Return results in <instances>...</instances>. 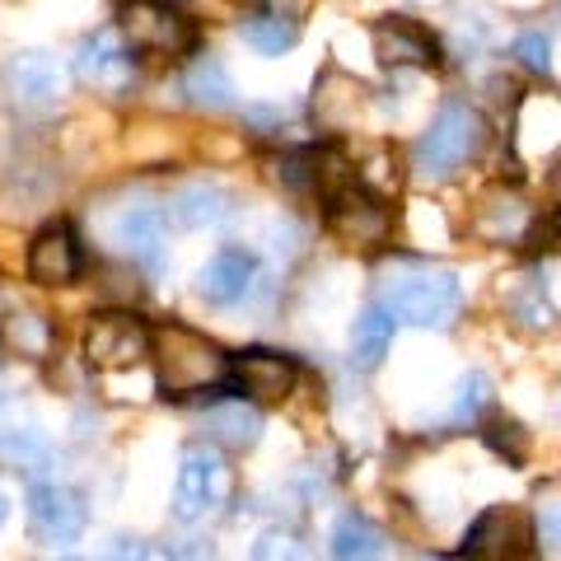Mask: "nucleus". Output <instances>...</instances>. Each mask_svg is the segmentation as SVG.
I'll list each match as a JSON object with an SVG mask.
<instances>
[{
	"mask_svg": "<svg viewBox=\"0 0 561 561\" xmlns=\"http://www.w3.org/2000/svg\"><path fill=\"white\" fill-rule=\"evenodd\" d=\"M150 360H154V379H160L164 398H187V393H202V389H234L239 393V383H230L234 356L187 323L154 328Z\"/></svg>",
	"mask_w": 561,
	"mask_h": 561,
	"instance_id": "1",
	"label": "nucleus"
},
{
	"mask_svg": "<svg viewBox=\"0 0 561 561\" xmlns=\"http://www.w3.org/2000/svg\"><path fill=\"white\" fill-rule=\"evenodd\" d=\"M379 300L393 309L398 323L445 332V328H454V319H459V309H463V286H459V276L445 267H412V272H398L383 280Z\"/></svg>",
	"mask_w": 561,
	"mask_h": 561,
	"instance_id": "2",
	"label": "nucleus"
},
{
	"mask_svg": "<svg viewBox=\"0 0 561 561\" xmlns=\"http://www.w3.org/2000/svg\"><path fill=\"white\" fill-rule=\"evenodd\" d=\"M486 146V117L472 108V103H445L440 113H435L431 131L416 140V169L431 173V179H449V173H459L468 160H478Z\"/></svg>",
	"mask_w": 561,
	"mask_h": 561,
	"instance_id": "3",
	"label": "nucleus"
},
{
	"mask_svg": "<svg viewBox=\"0 0 561 561\" xmlns=\"http://www.w3.org/2000/svg\"><path fill=\"white\" fill-rule=\"evenodd\" d=\"M538 515L524 505H486V511L468 524L463 534V557H486V561H515L538 552Z\"/></svg>",
	"mask_w": 561,
	"mask_h": 561,
	"instance_id": "4",
	"label": "nucleus"
},
{
	"mask_svg": "<svg viewBox=\"0 0 561 561\" xmlns=\"http://www.w3.org/2000/svg\"><path fill=\"white\" fill-rule=\"evenodd\" d=\"M154 328L131 309H103L84 328V356L99 370H127V365L150 360Z\"/></svg>",
	"mask_w": 561,
	"mask_h": 561,
	"instance_id": "5",
	"label": "nucleus"
},
{
	"mask_svg": "<svg viewBox=\"0 0 561 561\" xmlns=\"http://www.w3.org/2000/svg\"><path fill=\"white\" fill-rule=\"evenodd\" d=\"M122 33L131 47L160 51V57H183L197 47V28L169 0H122Z\"/></svg>",
	"mask_w": 561,
	"mask_h": 561,
	"instance_id": "6",
	"label": "nucleus"
},
{
	"mask_svg": "<svg viewBox=\"0 0 561 561\" xmlns=\"http://www.w3.org/2000/svg\"><path fill=\"white\" fill-rule=\"evenodd\" d=\"M328 230L337 234V243H346V249H383V243L393 239V216L379 192L356 183L328 202Z\"/></svg>",
	"mask_w": 561,
	"mask_h": 561,
	"instance_id": "7",
	"label": "nucleus"
},
{
	"mask_svg": "<svg viewBox=\"0 0 561 561\" xmlns=\"http://www.w3.org/2000/svg\"><path fill=\"white\" fill-rule=\"evenodd\" d=\"M370 43H375V57L379 66H412V70H435L445 57H440V38L426 28L408 20V14H383V20H375L370 28Z\"/></svg>",
	"mask_w": 561,
	"mask_h": 561,
	"instance_id": "8",
	"label": "nucleus"
},
{
	"mask_svg": "<svg viewBox=\"0 0 561 561\" xmlns=\"http://www.w3.org/2000/svg\"><path fill=\"white\" fill-rule=\"evenodd\" d=\"M76 76L84 84H94V90L103 94H122L136 76V57H131V43L127 33H113L103 28L94 33V38L80 43V57H76Z\"/></svg>",
	"mask_w": 561,
	"mask_h": 561,
	"instance_id": "9",
	"label": "nucleus"
},
{
	"mask_svg": "<svg viewBox=\"0 0 561 561\" xmlns=\"http://www.w3.org/2000/svg\"><path fill=\"white\" fill-rule=\"evenodd\" d=\"M84 272V253H80V239L70 225H47V230L33 234L28 243V280L33 286H76Z\"/></svg>",
	"mask_w": 561,
	"mask_h": 561,
	"instance_id": "10",
	"label": "nucleus"
},
{
	"mask_svg": "<svg viewBox=\"0 0 561 561\" xmlns=\"http://www.w3.org/2000/svg\"><path fill=\"white\" fill-rule=\"evenodd\" d=\"M0 80H5V94L20 108H51L66 94V70L47 51H20V57H10Z\"/></svg>",
	"mask_w": 561,
	"mask_h": 561,
	"instance_id": "11",
	"label": "nucleus"
},
{
	"mask_svg": "<svg viewBox=\"0 0 561 561\" xmlns=\"http://www.w3.org/2000/svg\"><path fill=\"white\" fill-rule=\"evenodd\" d=\"M295 379H300V365L286 351H267V346H249L234 356V383L239 393H249L257 402H280L290 398Z\"/></svg>",
	"mask_w": 561,
	"mask_h": 561,
	"instance_id": "12",
	"label": "nucleus"
},
{
	"mask_svg": "<svg viewBox=\"0 0 561 561\" xmlns=\"http://www.w3.org/2000/svg\"><path fill=\"white\" fill-rule=\"evenodd\" d=\"M225 486V463L216 449H187L183 454V468H179V482H173V515L183 524L202 519L210 505H216Z\"/></svg>",
	"mask_w": 561,
	"mask_h": 561,
	"instance_id": "13",
	"label": "nucleus"
},
{
	"mask_svg": "<svg viewBox=\"0 0 561 561\" xmlns=\"http://www.w3.org/2000/svg\"><path fill=\"white\" fill-rule=\"evenodd\" d=\"M28 519H33V529H38L43 538L70 542V538L84 534V524H90V505H84L80 491L47 482V486L28 491Z\"/></svg>",
	"mask_w": 561,
	"mask_h": 561,
	"instance_id": "14",
	"label": "nucleus"
},
{
	"mask_svg": "<svg viewBox=\"0 0 561 561\" xmlns=\"http://www.w3.org/2000/svg\"><path fill=\"white\" fill-rule=\"evenodd\" d=\"M253 276H257V262L249 253H239V249H225L206 262V267L197 272V295L206 305H239L243 295L253 290Z\"/></svg>",
	"mask_w": 561,
	"mask_h": 561,
	"instance_id": "15",
	"label": "nucleus"
},
{
	"mask_svg": "<svg viewBox=\"0 0 561 561\" xmlns=\"http://www.w3.org/2000/svg\"><path fill=\"white\" fill-rule=\"evenodd\" d=\"M164 230H169V220L160 206H127L113 225L122 253H131L136 262H154L164 253Z\"/></svg>",
	"mask_w": 561,
	"mask_h": 561,
	"instance_id": "16",
	"label": "nucleus"
},
{
	"mask_svg": "<svg viewBox=\"0 0 561 561\" xmlns=\"http://www.w3.org/2000/svg\"><path fill=\"white\" fill-rule=\"evenodd\" d=\"M230 206H234V197L220 183H183L169 197V216L187 225V230H202V225H220L230 216Z\"/></svg>",
	"mask_w": 561,
	"mask_h": 561,
	"instance_id": "17",
	"label": "nucleus"
},
{
	"mask_svg": "<svg viewBox=\"0 0 561 561\" xmlns=\"http://www.w3.org/2000/svg\"><path fill=\"white\" fill-rule=\"evenodd\" d=\"M393 328H398V319H393V309L383 300L365 309L356 319V332H351V356H356V365L375 370V365L389 356V346H393Z\"/></svg>",
	"mask_w": 561,
	"mask_h": 561,
	"instance_id": "18",
	"label": "nucleus"
},
{
	"mask_svg": "<svg viewBox=\"0 0 561 561\" xmlns=\"http://www.w3.org/2000/svg\"><path fill=\"white\" fill-rule=\"evenodd\" d=\"M206 431L230 449H253L262 440V416L253 408H243L239 398L225 393V402H216V408L206 412Z\"/></svg>",
	"mask_w": 561,
	"mask_h": 561,
	"instance_id": "19",
	"label": "nucleus"
},
{
	"mask_svg": "<svg viewBox=\"0 0 561 561\" xmlns=\"http://www.w3.org/2000/svg\"><path fill=\"white\" fill-rule=\"evenodd\" d=\"M183 94L206 113H225L234 103V84H230V76H225V66L216 57H197L183 76Z\"/></svg>",
	"mask_w": 561,
	"mask_h": 561,
	"instance_id": "20",
	"label": "nucleus"
},
{
	"mask_svg": "<svg viewBox=\"0 0 561 561\" xmlns=\"http://www.w3.org/2000/svg\"><path fill=\"white\" fill-rule=\"evenodd\" d=\"M383 548H389V534H383L375 519L356 515V511L332 524V557H342V561H351V557H379Z\"/></svg>",
	"mask_w": 561,
	"mask_h": 561,
	"instance_id": "21",
	"label": "nucleus"
},
{
	"mask_svg": "<svg viewBox=\"0 0 561 561\" xmlns=\"http://www.w3.org/2000/svg\"><path fill=\"white\" fill-rule=\"evenodd\" d=\"M51 342H57V328H51L43 313L14 309L10 319H5V346L20 351L24 360H47L51 356Z\"/></svg>",
	"mask_w": 561,
	"mask_h": 561,
	"instance_id": "22",
	"label": "nucleus"
},
{
	"mask_svg": "<svg viewBox=\"0 0 561 561\" xmlns=\"http://www.w3.org/2000/svg\"><path fill=\"white\" fill-rule=\"evenodd\" d=\"M239 38L243 47H253L257 57H280L300 43V24L295 20H280V14H253V20L239 24Z\"/></svg>",
	"mask_w": 561,
	"mask_h": 561,
	"instance_id": "23",
	"label": "nucleus"
},
{
	"mask_svg": "<svg viewBox=\"0 0 561 561\" xmlns=\"http://www.w3.org/2000/svg\"><path fill=\"white\" fill-rule=\"evenodd\" d=\"M0 459L14 463V468H38L51 459V445H47V435L38 426H20V421H5L0 426Z\"/></svg>",
	"mask_w": 561,
	"mask_h": 561,
	"instance_id": "24",
	"label": "nucleus"
},
{
	"mask_svg": "<svg viewBox=\"0 0 561 561\" xmlns=\"http://www.w3.org/2000/svg\"><path fill=\"white\" fill-rule=\"evenodd\" d=\"M482 440L491 445V454H501V459L515 463V468L529 459V431H524L515 416H501V412L486 416L482 421Z\"/></svg>",
	"mask_w": 561,
	"mask_h": 561,
	"instance_id": "25",
	"label": "nucleus"
},
{
	"mask_svg": "<svg viewBox=\"0 0 561 561\" xmlns=\"http://www.w3.org/2000/svg\"><path fill=\"white\" fill-rule=\"evenodd\" d=\"M491 402V379L482 375V370H472V375H463L459 379V398H454V416L459 421H468V416H478L482 408Z\"/></svg>",
	"mask_w": 561,
	"mask_h": 561,
	"instance_id": "26",
	"label": "nucleus"
},
{
	"mask_svg": "<svg viewBox=\"0 0 561 561\" xmlns=\"http://www.w3.org/2000/svg\"><path fill=\"white\" fill-rule=\"evenodd\" d=\"M515 57H519V66H529L534 76H548V70H552L548 33H519V38H515Z\"/></svg>",
	"mask_w": 561,
	"mask_h": 561,
	"instance_id": "27",
	"label": "nucleus"
},
{
	"mask_svg": "<svg viewBox=\"0 0 561 561\" xmlns=\"http://www.w3.org/2000/svg\"><path fill=\"white\" fill-rule=\"evenodd\" d=\"M515 313H519V323H529V328H552V323H557V313H552L548 300H542V290H538V286L519 295V300H515Z\"/></svg>",
	"mask_w": 561,
	"mask_h": 561,
	"instance_id": "28",
	"label": "nucleus"
},
{
	"mask_svg": "<svg viewBox=\"0 0 561 561\" xmlns=\"http://www.w3.org/2000/svg\"><path fill=\"white\" fill-rule=\"evenodd\" d=\"M538 538L552 542V548H561V501H552L548 511L538 515Z\"/></svg>",
	"mask_w": 561,
	"mask_h": 561,
	"instance_id": "29",
	"label": "nucleus"
},
{
	"mask_svg": "<svg viewBox=\"0 0 561 561\" xmlns=\"http://www.w3.org/2000/svg\"><path fill=\"white\" fill-rule=\"evenodd\" d=\"M548 192H552V202H557V210H561V160H557L552 173H548Z\"/></svg>",
	"mask_w": 561,
	"mask_h": 561,
	"instance_id": "30",
	"label": "nucleus"
},
{
	"mask_svg": "<svg viewBox=\"0 0 561 561\" xmlns=\"http://www.w3.org/2000/svg\"><path fill=\"white\" fill-rule=\"evenodd\" d=\"M5 515H10V501H5V491H0V524H5Z\"/></svg>",
	"mask_w": 561,
	"mask_h": 561,
	"instance_id": "31",
	"label": "nucleus"
},
{
	"mask_svg": "<svg viewBox=\"0 0 561 561\" xmlns=\"http://www.w3.org/2000/svg\"><path fill=\"white\" fill-rule=\"evenodd\" d=\"M234 5H262V0H234Z\"/></svg>",
	"mask_w": 561,
	"mask_h": 561,
	"instance_id": "32",
	"label": "nucleus"
}]
</instances>
